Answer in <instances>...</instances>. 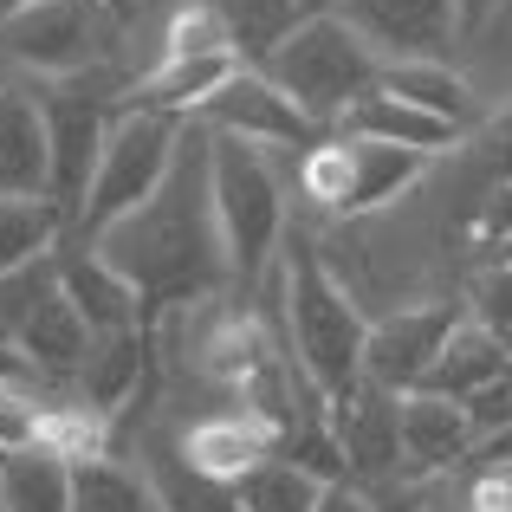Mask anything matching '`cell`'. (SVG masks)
I'll return each instance as SVG.
<instances>
[{
  "instance_id": "obj_1",
  "label": "cell",
  "mask_w": 512,
  "mask_h": 512,
  "mask_svg": "<svg viewBox=\"0 0 512 512\" xmlns=\"http://www.w3.org/2000/svg\"><path fill=\"white\" fill-rule=\"evenodd\" d=\"M85 247H98L143 292V312H169L182 299H208L221 279H234L227 273V253H221V221H214L208 124H188L169 182L137 214H124L117 227H104Z\"/></svg>"
},
{
  "instance_id": "obj_2",
  "label": "cell",
  "mask_w": 512,
  "mask_h": 512,
  "mask_svg": "<svg viewBox=\"0 0 512 512\" xmlns=\"http://www.w3.org/2000/svg\"><path fill=\"white\" fill-rule=\"evenodd\" d=\"M286 338L292 363L318 396H344L363 383V344H370V318L350 292L331 279V266L312 247L286 253Z\"/></svg>"
},
{
  "instance_id": "obj_3",
  "label": "cell",
  "mask_w": 512,
  "mask_h": 512,
  "mask_svg": "<svg viewBox=\"0 0 512 512\" xmlns=\"http://www.w3.org/2000/svg\"><path fill=\"white\" fill-rule=\"evenodd\" d=\"M253 72L273 78V85L286 91V98L299 104L318 130L344 124L350 104L370 98V91L383 85V59H376V46L350 20H338L331 7L325 13H305L299 33H292L266 65H253Z\"/></svg>"
},
{
  "instance_id": "obj_4",
  "label": "cell",
  "mask_w": 512,
  "mask_h": 512,
  "mask_svg": "<svg viewBox=\"0 0 512 512\" xmlns=\"http://www.w3.org/2000/svg\"><path fill=\"white\" fill-rule=\"evenodd\" d=\"M188 124H195V117H169V111L124 104L117 124H111V137H104V156H98V175H91L85 214L72 221V234H65V240H98L104 227H117L124 214H137L143 201L169 182Z\"/></svg>"
},
{
  "instance_id": "obj_5",
  "label": "cell",
  "mask_w": 512,
  "mask_h": 512,
  "mask_svg": "<svg viewBox=\"0 0 512 512\" xmlns=\"http://www.w3.org/2000/svg\"><path fill=\"white\" fill-rule=\"evenodd\" d=\"M208 182H214V221H221V253L234 279H260L273 260L279 227H286V188L273 175V150H253L240 137L208 130Z\"/></svg>"
},
{
  "instance_id": "obj_6",
  "label": "cell",
  "mask_w": 512,
  "mask_h": 512,
  "mask_svg": "<svg viewBox=\"0 0 512 512\" xmlns=\"http://www.w3.org/2000/svg\"><path fill=\"white\" fill-rule=\"evenodd\" d=\"M39 91V111H46V137H52V201H59L65 227L85 214V195H91V175H98V156H104V137H111L117 111L130 98H117V78L104 65L78 78H52V85H33Z\"/></svg>"
},
{
  "instance_id": "obj_7",
  "label": "cell",
  "mask_w": 512,
  "mask_h": 512,
  "mask_svg": "<svg viewBox=\"0 0 512 512\" xmlns=\"http://www.w3.org/2000/svg\"><path fill=\"white\" fill-rule=\"evenodd\" d=\"M0 59L26 85H52V78H78L104 59V26L98 0H33L0 26Z\"/></svg>"
},
{
  "instance_id": "obj_8",
  "label": "cell",
  "mask_w": 512,
  "mask_h": 512,
  "mask_svg": "<svg viewBox=\"0 0 512 512\" xmlns=\"http://www.w3.org/2000/svg\"><path fill=\"white\" fill-rule=\"evenodd\" d=\"M428 156L396 150V143H363V137H338V143H318L305 156V195L325 201L338 214H370L383 201H396L402 188L422 175Z\"/></svg>"
},
{
  "instance_id": "obj_9",
  "label": "cell",
  "mask_w": 512,
  "mask_h": 512,
  "mask_svg": "<svg viewBox=\"0 0 512 512\" xmlns=\"http://www.w3.org/2000/svg\"><path fill=\"white\" fill-rule=\"evenodd\" d=\"M195 124H208L214 137H240V143H253V150H318V124L266 72H253V65H240V72L201 104Z\"/></svg>"
},
{
  "instance_id": "obj_10",
  "label": "cell",
  "mask_w": 512,
  "mask_h": 512,
  "mask_svg": "<svg viewBox=\"0 0 512 512\" xmlns=\"http://www.w3.org/2000/svg\"><path fill=\"white\" fill-rule=\"evenodd\" d=\"M454 331H461V305H409V312L376 318L370 344H363V383L389 389V396L422 389Z\"/></svg>"
},
{
  "instance_id": "obj_11",
  "label": "cell",
  "mask_w": 512,
  "mask_h": 512,
  "mask_svg": "<svg viewBox=\"0 0 512 512\" xmlns=\"http://www.w3.org/2000/svg\"><path fill=\"white\" fill-rule=\"evenodd\" d=\"M331 13L350 20L376 46V59H448L461 46V7L454 0H331Z\"/></svg>"
},
{
  "instance_id": "obj_12",
  "label": "cell",
  "mask_w": 512,
  "mask_h": 512,
  "mask_svg": "<svg viewBox=\"0 0 512 512\" xmlns=\"http://www.w3.org/2000/svg\"><path fill=\"white\" fill-rule=\"evenodd\" d=\"M331 435H338L344 474L357 487H389L402 480V396L376 383H357L344 396H331Z\"/></svg>"
},
{
  "instance_id": "obj_13",
  "label": "cell",
  "mask_w": 512,
  "mask_h": 512,
  "mask_svg": "<svg viewBox=\"0 0 512 512\" xmlns=\"http://www.w3.org/2000/svg\"><path fill=\"white\" fill-rule=\"evenodd\" d=\"M0 195L52 201V137H46L39 91L26 78H13L0 91Z\"/></svg>"
},
{
  "instance_id": "obj_14",
  "label": "cell",
  "mask_w": 512,
  "mask_h": 512,
  "mask_svg": "<svg viewBox=\"0 0 512 512\" xmlns=\"http://www.w3.org/2000/svg\"><path fill=\"white\" fill-rule=\"evenodd\" d=\"M59 292L78 305V318H85L98 338L143 325V292L130 286L98 247H85V240H65L59 247Z\"/></svg>"
},
{
  "instance_id": "obj_15",
  "label": "cell",
  "mask_w": 512,
  "mask_h": 512,
  "mask_svg": "<svg viewBox=\"0 0 512 512\" xmlns=\"http://www.w3.org/2000/svg\"><path fill=\"white\" fill-rule=\"evenodd\" d=\"M474 448H480V435L467 422V402L428 396V389L402 396V480H428L441 467L467 461Z\"/></svg>"
},
{
  "instance_id": "obj_16",
  "label": "cell",
  "mask_w": 512,
  "mask_h": 512,
  "mask_svg": "<svg viewBox=\"0 0 512 512\" xmlns=\"http://www.w3.org/2000/svg\"><path fill=\"white\" fill-rule=\"evenodd\" d=\"M7 344L26 357V370L59 376V383H78V370H85V357H91V344H98V331L78 318V305L65 299L59 286H52L46 299L33 305V318H26V325L13 331Z\"/></svg>"
},
{
  "instance_id": "obj_17",
  "label": "cell",
  "mask_w": 512,
  "mask_h": 512,
  "mask_svg": "<svg viewBox=\"0 0 512 512\" xmlns=\"http://www.w3.org/2000/svg\"><path fill=\"white\" fill-rule=\"evenodd\" d=\"M338 130L344 137H363V143H396V150H415V156H441V150H454V143L467 137V130L448 124V117L422 111V104L396 98V91H383V85H376L370 98L350 104Z\"/></svg>"
},
{
  "instance_id": "obj_18",
  "label": "cell",
  "mask_w": 512,
  "mask_h": 512,
  "mask_svg": "<svg viewBox=\"0 0 512 512\" xmlns=\"http://www.w3.org/2000/svg\"><path fill=\"white\" fill-rule=\"evenodd\" d=\"M182 454L201 467L208 480H227L234 487L240 474H253L260 461H273V428L260 415H214V422H195L182 435Z\"/></svg>"
},
{
  "instance_id": "obj_19",
  "label": "cell",
  "mask_w": 512,
  "mask_h": 512,
  "mask_svg": "<svg viewBox=\"0 0 512 512\" xmlns=\"http://www.w3.org/2000/svg\"><path fill=\"white\" fill-rule=\"evenodd\" d=\"M143 370H150V331H111V338L91 344L85 370H78V402L91 415H117L130 396H137Z\"/></svg>"
},
{
  "instance_id": "obj_20",
  "label": "cell",
  "mask_w": 512,
  "mask_h": 512,
  "mask_svg": "<svg viewBox=\"0 0 512 512\" xmlns=\"http://www.w3.org/2000/svg\"><path fill=\"white\" fill-rule=\"evenodd\" d=\"M234 72H240L234 52H208V59H163L150 78H137L130 104H143V111H169V117H201V104H208Z\"/></svg>"
},
{
  "instance_id": "obj_21",
  "label": "cell",
  "mask_w": 512,
  "mask_h": 512,
  "mask_svg": "<svg viewBox=\"0 0 512 512\" xmlns=\"http://www.w3.org/2000/svg\"><path fill=\"white\" fill-rule=\"evenodd\" d=\"M506 370H512V357H506V344L493 338L487 325H474V318H461V331L448 338V350L435 357V370H428V396H454V402H467V396H480V389H493V383H506Z\"/></svg>"
},
{
  "instance_id": "obj_22",
  "label": "cell",
  "mask_w": 512,
  "mask_h": 512,
  "mask_svg": "<svg viewBox=\"0 0 512 512\" xmlns=\"http://www.w3.org/2000/svg\"><path fill=\"white\" fill-rule=\"evenodd\" d=\"M383 91L448 117L454 130H474V117H480V98H474V85L454 72V59H396V65H383Z\"/></svg>"
},
{
  "instance_id": "obj_23",
  "label": "cell",
  "mask_w": 512,
  "mask_h": 512,
  "mask_svg": "<svg viewBox=\"0 0 512 512\" xmlns=\"http://www.w3.org/2000/svg\"><path fill=\"white\" fill-rule=\"evenodd\" d=\"M227 26V46L240 65H266L305 20V0H208Z\"/></svg>"
},
{
  "instance_id": "obj_24",
  "label": "cell",
  "mask_w": 512,
  "mask_h": 512,
  "mask_svg": "<svg viewBox=\"0 0 512 512\" xmlns=\"http://www.w3.org/2000/svg\"><path fill=\"white\" fill-rule=\"evenodd\" d=\"M143 474H150L156 506H163V512H247L227 480H208L195 461H188L182 441H175V448H169V441H156L150 461H143Z\"/></svg>"
},
{
  "instance_id": "obj_25",
  "label": "cell",
  "mask_w": 512,
  "mask_h": 512,
  "mask_svg": "<svg viewBox=\"0 0 512 512\" xmlns=\"http://www.w3.org/2000/svg\"><path fill=\"white\" fill-rule=\"evenodd\" d=\"M0 506L7 512H72V461L59 448H26L0 461Z\"/></svg>"
},
{
  "instance_id": "obj_26",
  "label": "cell",
  "mask_w": 512,
  "mask_h": 512,
  "mask_svg": "<svg viewBox=\"0 0 512 512\" xmlns=\"http://www.w3.org/2000/svg\"><path fill=\"white\" fill-rule=\"evenodd\" d=\"M65 214L59 201H20V195H0V279L20 273V266L46 260V253L65 247Z\"/></svg>"
},
{
  "instance_id": "obj_27",
  "label": "cell",
  "mask_w": 512,
  "mask_h": 512,
  "mask_svg": "<svg viewBox=\"0 0 512 512\" xmlns=\"http://www.w3.org/2000/svg\"><path fill=\"white\" fill-rule=\"evenodd\" d=\"M72 512H163L150 474L124 461H72Z\"/></svg>"
},
{
  "instance_id": "obj_28",
  "label": "cell",
  "mask_w": 512,
  "mask_h": 512,
  "mask_svg": "<svg viewBox=\"0 0 512 512\" xmlns=\"http://www.w3.org/2000/svg\"><path fill=\"white\" fill-rule=\"evenodd\" d=\"M325 487L331 480H318L312 467H299L292 454H273V461H260L253 474L234 480V493H240L247 512H318Z\"/></svg>"
},
{
  "instance_id": "obj_29",
  "label": "cell",
  "mask_w": 512,
  "mask_h": 512,
  "mask_svg": "<svg viewBox=\"0 0 512 512\" xmlns=\"http://www.w3.org/2000/svg\"><path fill=\"white\" fill-rule=\"evenodd\" d=\"M46 422H52V402L20 396V376L0 383V461L26 448H46Z\"/></svg>"
},
{
  "instance_id": "obj_30",
  "label": "cell",
  "mask_w": 512,
  "mask_h": 512,
  "mask_svg": "<svg viewBox=\"0 0 512 512\" xmlns=\"http://www.w3.org/2000/svg\"><path fill=\"white\" fill-rule=\"evenodd\" d=\"M208 52H234V46H227L221 13L201 0V7H182V13L169 20V33H163V59H208Z\"/></svg>"
},
{
  "instance_id": "obj_31",
  "label": "cell",
  "mask_w": 512,
  "mask_h": 512,
  "mask_svg": "<svg viewBox=\"0 0 512 512\" xmlns=\"http://www.w3.org/2000/svg\"><path fill=\"white\" fill-rule=\"evenodd\" d=\"M467 312H474V325H487L493 338L512 331V260L487 266V273L467 286Z\"/></svg>"
},
{
  "instance_id": "obj_32",
  "label": "cell",
  "mask_w": 512,
  "mask_h": 512,
  "mask_svg": "<svg viewBox=\"0 0 512 512\" xmlns=\"http://www.w3.org/2000/svg\"><path fill=\"white\" fill-rule=\"evenodd\" d=\"M467 422H474L480 441H493L500 428H512V376L493 389H480V396H467Z\"/></svg>"
},
{
  "instance_id": "obj_33",
  "label": "cell",
  "mask_w": 512,
  "mask_h": 512,
  "mask_svg": "<svg viewBox=\"0 0 512 512\" xmlns=\"http://www.w3.org/2000/svg\"><path fill=\"white\" fill-rule=\"evenodd\" d=\"M370 512H435V506H428L422 487H402V480H389V487L370 493Z\"/></svg>"
},
{
  "instance_id": "obj_34",
  "label": "cell",
  "mask_w": 512,
  "mask_h": 512,
  "mask_svg": "<svg viewBox=\"0 0 512 512\" xmlns=\"http://www.w3.org/2000/svg\"><path fill=\"white\" fill-rule=\"evenodd\" d=\"M318 512H370V487H357V480H331Z\"/></svg>"
},
{
  "instance_id": "obj_35",
  "label": "cell",
  "mask_w": 512,
  "mask_h": 512,
  "mask_svg": "<svg viewBox=\"0 0 512 512\" xmlns=\"http://www.w3.org/2000/svg\"><path fill=\"white\" fill-rule=\"evenodd\" d=\"M454 7H461V33L474 39L487 20H500V7H506V0H454Z\"/></svg>"
},
{
  "instance_id": "obj_36",
  "label": "cell",
  "mask_w": 512,
  "mask_h": 512,
  "mask_svg": "<svg viewBox=\"0 0 512 512\" xmlns=\"http://www.w3.org/2000/svg\"><path fill=\"white\" fill-rule=\"evenodd\" d=\"M26 7H33V0H0V26H7L13 13H26Z\"/></svg>"
},
{
  "instance_id": "obj_37",
  "label": "cell",
  "mask_w": 512,
  "mask_h": 512,
  "mask_svg": "<svg viewBox=\"0 0 512 512\" xmlns=\"http://www.w3.org/2000/svg\"><path fill=\"white\" fill-rule=\"evenodd\" d=\"M7 85H13V65H7V59H0V91H7Z\"/></svg>"
},
{
  "instance_id": "obj_38",
  "label": "cell",
  "mask_w": 512,
  "mask_h": 512,
  "mask_svg": "<svg viewBox=\"0 0 512 512\" xmlns=\"http://www.w3.org/2000/svg\"><path fill=\"white\" fill-rule=\"evenodd\" d=\"M331 7V0H305V13H325Z\"/></svg>"
},
{
  "instance_id": "obj_39",
  "label": "cell",
  "mask_w": 512,
  "mask_h": 512,
  "mask_svg": "<svg viewBox=\"0 0 512 512\" xmlns=\"http://www.w3.org/2000/svg\"><path fill=\"white\" fill-rule=\"evenodd\" d=\"M500 344H506V357H512V331H500Z\"/></svg>"
},
{
  "instance_id": "obj_40",
  "label": "cell",
  "mask_w": 512,
  "mask_h": 512,
  "mask_svg": "<svg viewBox=\"0 0 512 512\" xmlns=\"http://www.w3.org/2000/svg\"><path fill=\"white\" fill-rule=\"evenodd\" d=\"M506 260H512V234H506Z\"/></svg>"
},
{
  "instance_id": "obj_41",
  "label": "cell",
  "mask_w": 512,
  "mask_h": 512,
  "mask_svg": "<svg viewBox=\"0 0 512 512\" xmlns=\"http://www.w3.org/2000/svg\"><path fill=\"white\" fill-rule=\"evenodd\" d=\"M0 512H7V506H0Z\"/></svg>"
},
{
  "instance_id": "obj_42",
  "label": "cell",
  "mask_w": 512,
  "mask_h": 512,
  "mask_svg": "<svg viewBox=\"0 0 512 512\" xmlns=\"http://www.w3.org/2000/svg\"><path fill=\"white\" fill-rule=\"evenodd\" d=\"M506 376H512V370H506Z\"/></svg>"
}]
</instances>
